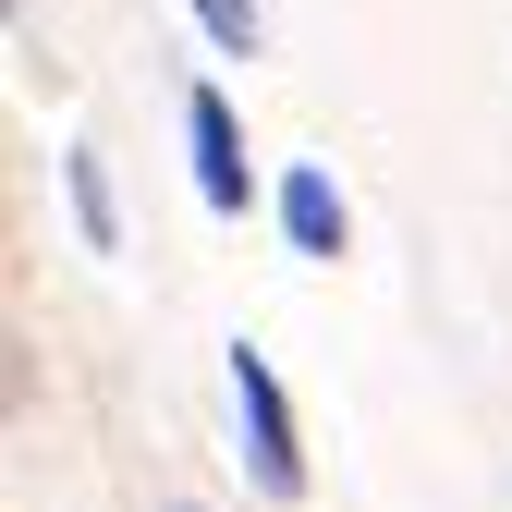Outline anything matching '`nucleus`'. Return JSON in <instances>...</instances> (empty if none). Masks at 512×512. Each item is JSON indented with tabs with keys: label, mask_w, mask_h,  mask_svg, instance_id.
Listing matches in <instances>:
<instances>
[{
	"label": "nucleus",
	"mask_w": 512,
	"mask_h": 512,
	"mask_svg": "<svg viewBox=\"0 0 512 512\" xmlns=\"http://www.w3.org/2000/svg\"><path fill=\"white\" fill-rule=\"evenodd\" d=\"M232 415H244V452H256V488H269V500H305V452H293V403H281L269 354H244V342H232Z\"/></svg>",
	"instance_id": "1"
},
{
	"label": "nucleus",
	"mask_w": 512,
	"mask_h": 512,
	"mask_svg": "<svg viewBox=\"0 0 512 512\" xmlns=\"http://www.w3.org/2000/svg\"><path fill=\"white\" fill-rule=\"evenodd\" d=\"M183 135H196V196L220 208V220H244V135H232V98H183Z\"/></svg>",
	"instance_id": "2"
},
{
	"label": "nucleus",
	"mask_w": 512,
	"mask_h": 512,
	"mask_svg": "<svg viewBox=\"0 0 512 512\" xmlns=\"http://www.w3.org/2000/svg\"><path fill=\"white\" fill-rule=\"evenodd\" d=\"M281 232H293V256H342V232H354L342 220V183L330 171H293L281 183Z\"/></svg>",
	"instance_id": "3"
},
{
	"label": "nucleus",
	"mask_w": 512,
	"mask_h": 512,
	"mask_svg": "<svg viewBox=\"0 0 512 512\" xmlns=\"http://www.w3.org/2000/svg\"><path fill=\"white\" fill-rule=\"evenodd\" d=\"M74 220H86V244H98V256L122 244V232H110V171H98L86 147H74Z\"/></svg>",
	"instance_id": "4"
},
{
	"label": "nucleus",
	"mask_w": 512,
	"mask_h": 512,
	"mask_svg": "<svg viewBox=\"0 0 512 512\" xmlns=\"http://www.w3.org/2000/svg\"><path fill=\"white\" fill-rule=\"evenodd\" d=\"M196 25H208L220 49H256V0H196Z\"/></svg>",
	"instance_id": "5"
},
{
	"label": "nucleus",
	"mask_w": 512,
	"mask_h": 512,
	"mask_svg": "<svg viewBox=\"0 0 512 512\" xmlns=\"http://www.w3.org/2000/svg\"><path fill=\"white\" fill-rule=\"evenodd\" d=\"M171 512H196V500H171Z\"/></svg>",
	"instance_id": "6"
}]
</instances>
